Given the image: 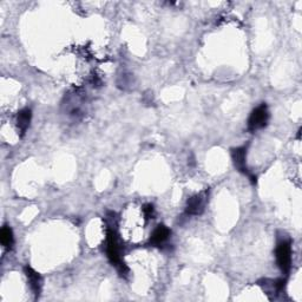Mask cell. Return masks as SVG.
<instances>
[{"mask_svg": "<svg viewBox=\"0 0 302 302\" xmlns=\"http://www.w3.org/2000/svg\"><path fill=\"white\" fill-rule=\"evenodd\" d=\"M269 122V110L266 104H261L260 106L250 114V117L248 119V129L249 131H257L260 129H263Z\"/></svg>", "mask_w": 302, "mask_h": 302, "instance_id": "3", "label": "cell"}, {"mask_svg": "<svg viewBox=\"0 0 302 302\" xmlns=\"http://www.w3.org/2000/svg\"><path fill=\"white\" fill-rule=\"evenodd\" d=\"M0 241H2V244L5 247L6 249H11L13 247L14 244V236H13V232L10 226H3L2 232H0Z\"/></svg>", "mask_w": 302, "mask_h": 302, "instance_id": "9", "label": "cell"}, {"mask_svg": "<svg viewBox=\"0 0 302 302\" xmlns=\"http://www.w3.org/2000/svg\"><path fill=\"white\" fill-rule=\"evenodd\" d=\"M31 118H32V111H31L30 109H23L22 111H19L18 117H17V124H18L19 130H21L22 135L25 134L26 130L29 129Z\"/></svg>", "mask_w": 302, "mask_h": 302, "instance_id": "8", "label": "cell"}, {"mask_svg": "<svg viewBox=\"0 0 302 302\" xmlns=\"http://www.w3.org/2000/svg\"><path fill=\"white\" fill-rule=\"evenodd\" d=\"M170 234H172V232H170V229L168 228V226H165L164 224H160L157 225V228L154 230V233L151 234L150 236V244L151 246H161L164 243V242L168 240Z\"/></svg>", "mask_w": 302, "mask_h": 302, "instance_id": "7", "label": "cell"}, {"mask_svg": "<svg viewBox=\"0 0 302 302\" xmlns=\"http://www.w3.org/2000/svg\"><path fill=\"white\" fill-rule=\"evenodd\" d=\"M24 272H25V275L27 277V280H29L30 287L31 289H32L35 297H39L42 292V287H43L42 276L39 275L33 268H31L30 266H26V267L24 268Z\"/></svg>", "mask_w": 302, "mask_h": 302, "instance_id": "5", "label": "cell"}, {"mask_svg": "<svg viewBox=\"0 0 302 302\" xmlns=\"http://www.w3.org/2000/svg\"><path fill=\"white\" fill-rule=\"evenodd\" d=\"M206 202V195L205 193H201L190 197L186 203V214L189 215H200L203 213L204 206Z\"/></svg>", "mask_w": 302, "mask_h": 302, "instance_id": "4", "label": "cell"}, {"mask_svg": "<svg viewBox=\"0 0 302 302\" xmlns=\"http://www.w3.org/2000/svg\"><path fill=\"white\" fill-rule=\"evenodd\" d=\"M277 266L285 275H288L292 268V242L289 240H282L276 246L275 249Z\"/></svg>", "mask_w": 302, "mask_h": 302, "instance_id": "2", "label": "cell"}, {"mask_svg": "<svg viewBox=\"0 0 302 302\" xmlns=\"http://www.w3.org/2000/svg\"><path fill=\"white\" fill-rule=\"evenodd\" d=\"M106 254H108L109 261L111 265L115 266L121 274L128 273V268L124 265L121 256V249H119L116 232L114 228H108L106 230Z\"/></svg>", "mask_w": 302, "mask_h": 302, "instance_id": "1", "label": "cell"}, {"mask_svg": "<svg viewBox=\"0 0 302 302\" xmlns=\"http://www.w3.org/2000/svg\"><path fill=\"white\" fill-rule=\"evenodd\" d=\"M246 155H247V148L246 146H241V148L233 149L232 151V158L234 162V165L236 166L238 172L243 173L244 175H248V169L246 166Z\"/></svg>", "mask_w": 302, "mask_h": 302, "instance_id": "6", "label": "cell"}, {"mask_svg": "<svg viewBox=\"0 0 302 302\" xmlns=\"http://www.w3.org/2000/svg\"><path fill=\"white\" fill-rule=\"evenodd\" d=\"M143 213H144V215L146 218H153L155 215V209L154 206L151 204H145L144 208H143Z\"/></svg>", "mask_w": 302, "mask_h": 302, "instance_id": "10", "label": "cell"}]
</instances>
